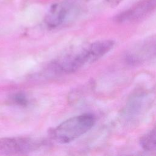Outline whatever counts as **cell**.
Here are the masks:
<instances>
[{"label":"cell","instance_id":"obj_1","mask_svg":"<svg viewBox=\"0 0 156 156\" xmlns=\"http://www.w3.org/2000/svg\"><path fill=\"white\" fill-rule=\"evenodd\" d=\"M112 40H102L91 43L75 52L68 54L58 59L54 63V68L59 72L74 73L83 66L99 60L114 47Z\"/></svg>","mask_w":156,"mask_h":156},{"label":"cell","instance_id":"obj_2","mask_svg":"<svg viewBox=\"0 0 156 156\" xmlns=\"http://www.w3.org/2000/svg\"><path fill=\"white\" fill-rule=\"evenodd\" d=\"M95 117L86 113L70 118L50 132L52 138L61 144L71 142L89 131L95 124Z\"/></svg>","mask_w":156,"mask_h":156},{"label":"cell","instance_id":"obj_3","mask_svg":"<svg viewBox=\"0 0 156 156\" xmlns=\"http://www.w3.org/2000/svg\"><path fill=\"white\" fill-rule=\"evenodd\" d=\"M40 146V143L29 137L0 138V155L27 154Z\"/></svg>","mask_w":156,"mask_h":156},{"label":"cell","instance_id":"obj_4","mask_svg":"<svg viewBox=\"0 0 156 156\" xmlns=\"http://www.w3.org/2000/svg\"><path fill=\"white\" fill-rule=\"evenodd\" d=\"M156 9V0H141L133 6L121 12L116 17L118 23H129L138 20Z\"/></svg>","mask_w":156,"mask_h":156},{"label":"cell","instance_id":"obj_5","mask_svg":"<svg viewBox=\"0 0 156 156\" xmlns=\"http://www.w3.org/2000/svg\"><path fill=\"white\" fill-rule=\"evenodd\" d=\"M73 8V3L68 0L53 4L48 10L44 22L49 29H55L65 23Z\"/></svg>","mask_w":156,"mask_h":156},{"label":"cell","instance_id":"obj_6","mask_svg":"<svg viewBox=\"0 0 156 156\" xmlns=\"http://www.w3.org/2000/svg\"><path fill=\"white\" fill-rule=\"evenodd\" d=\"M156 54V40H152L146 43L143 44L141 46L136 48L129 55V60L131 62L140 61L151 57Z\"/></svg>","mask_w":156,"mask_h":156},{"label":"cell","instance_id":"obj_7","mask_svg":"<svg viewBox=\"0 0 156 156\" xmlns=\"http://www.w3.org/2000/svg\"><path fill=\"white\" fill-rule=\"evenodd\" d=\"M140 143L141 147L145 151H156V125L142 136Z\"/></svg>","mask_w":156,"mask_h":156},{"label":"cell","instance_id":"obj_8","mask_svg":"<svg viewBox=\"0 0 156 156\" xmlns=\"http://www.w3.org/2000/svg\"><path fill=\"white\" fill-rule=\"evenodd\" d=\"M12 102L18 105L26 106L28 104V99L26 96L21 93L15 94L12 97Z\"/></svg>","mask_w":156,"mask_h":156},{"label":"cell","instance_id":"obj_9","mask_svg":"<svg viewBox=\"0 0 156 156\" xmlns=\"http://www.w3.org/2000/svg\"><path fill=\"white\" fill-rule=\"evenodd\" d=\"M106 2L110 5L111 7H116L121 2H122L124 0H105Z\"/></svg>","mask_w":156,"mask_h":156}]
</instances>
